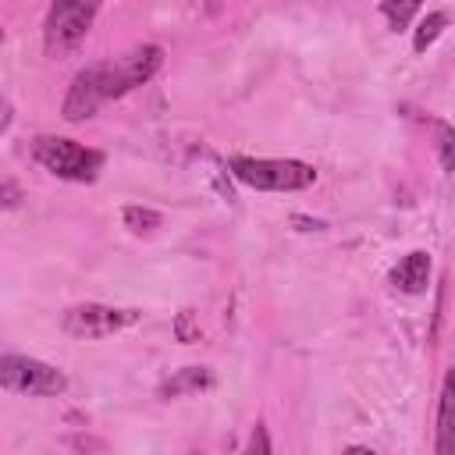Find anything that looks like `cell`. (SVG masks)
<instances>
[{
    "label": "cell",
    "instance_id": "1",
    "mask_svg": "<svg viewBox=\"0 0 455 455\" xmlns=\"http://www.w3.org/2000/svg\"><path fill=\"white\" fill-rule=\"evenodd\" d=\"M228 171L259 192H299L316 181V171L302 160H270V156H231Z\"/></svg>",
    "mask_w": 455,
    "mask_h": 455
},
{
    "label": "cell",
    "instance_id": "2",
    "mask_svg": "<svg viewBox=\"0 0 455 455\" xmlns=\"http://www.w3.org/2000/svg\"><path fill=\"white\" fill-rule=\"evenodd\" d=\"M32 156L50 174L68 178V181H92L100 174V167H103V153L100 149H85V146H78L71 139H60V135L32 139Z\"/></svg>",
    "mask_w": 455,
    "mask_h": 455
},
{
    "label": "cell",
    "instance_id": "3",
    "mask_svg": "<svg viewBox=\"0 0 455 455\" xmlns=\"http://www.w3.org/2000/svg\"><path fill=\"white\" fill-rule=\"evenodd\" d=\"M164 64V50L156 43H142V46H132L128 53L114 57V60H103L100 64V85H103V100H117L139 85H146Z\"/></svg>",
    "mask_w": 455,
    "mask_h": 455
},
{
    "label": "cell",
    "instance_id": "4",
    "mask_svg": "<svg viewBox=\"0 0 455 455\" xmlns=\"http://www.w3.org/2000/svg\"><path fill=\"white\" fill-rule=\"evenodd\" d=\"M0 384L18 395H60L68 387V377L43 359L7 352L0 359Z\"/></svg>",
    "mask_w": 455,
    "mask_h": 455
},
{
    "label": "cell",
    "instance_id": "5",
    "mask_svg": "<svg viewBox=\"0 0 455 455\" xmlns=\"http://www.w3.org/2000/svg\"><path fill=\"white\" fill-rule=\"evenodd\" d=\"M96 4H82V0H57L46 11V25H43V43L46 53H64L71 46H78L96 18Z\"/></svg>",
    "mask_w": 455,
    "mask_h": 455
},
{
    "label": "cell",
    "instance_id": "6",
    "mask_svg": "<svg viewBox=\"0 0 455 455\" xmlns=\"http://www.w3.org/2000/svg\"><path fill=\"white\" fill-rule=\"evenodd\" d=\"M142 309H121V306H100V302H82V306H71L64 316H60V327L71 334V338H107V334H117L132 323H139Z\"/></svg>",
    "mask_w": 455,
    "mask_h": 455
},
{
    "label": "cell",
    "instance_id": "7",
    "mask_svg": "<svg viewBox=\"0 0 455 455\" xmlns=\"http://www.w3.org/2000/svg\"><path fill=\"white\" fill-rule=\"evenodd\" d=\"M103 103V85H100V64H89L82 68L71 85H68V96H64V117L68 121H85L100 110Z\"/></svg>",
    "mask_w": 455,
    "mask_h": 455
},
{
    "label": "cell",
    "instance_id": "8",
    "mask_svg": "<svg viewBox=\"0 0 455 455\" xmlns=\"http://www.w3.org/2000/svg\"><path fill=\"white\" fill-rule=\"evenodd\" d=\"M434 455H455V366H451V370L444 373V380H441Z\"/></svg>",
    "mask_w": 455,
    "mask_h": 455
},
{
    "label": "cell",
    "instance_id": "9",
    "mask_svg": "<svg viewBox=\"0 0 455 455\" xmlns=\"http://www.w3.org/2000/svg\"><path fill=\"white\" fill-rule=\"evenodd\" d=\"M427 281H430V252L423 249H412L398 259V267L391 270V284L405 295H419L427 291Z\"/></svg>",
    "mask_w": 455,
    "mask_h": 455
},
{
    "label": "cell",
    "instance_id": "10",
    "mask_svg": "<svg viewBox=\"0 0 455 455\" xmlns=\"http://www.w3.org/2000/svg\"><path fill=\"white\" fill-rule=\"evenodd\" d=\"M206 387H213V373L206 366H185V370H178L174 377H167L160 384V398H178V395L206 391Z\"/></svg>",
    "mask_w": 455,
    "mask_h": 455
},
{
    "label": "cell",
    "instance_id": "11",
    "mask_svg": "<svg viewBox=\"0 0 455 455\" xmlns=\"http://www.w3.org/2000/svg\"><path fill=\"white\" fill-rule=\"evenodd\" d=\"M444 25H448V11H427V14L419 18L416 32H412V50H416V53H423L427 46H434V43H437V36L444 32Z\"/></svg>",
    "mask_w": 455,
    "mask_h": 455
},
{
    "label": "cell",
    "instance_id": "12",
    "mask_svg": "<svg viewBox=\"0 0 455 455\" xmlns=\"http://www.w3.org/2000/svg\"><path fill=\"white\" fill-rule=\"evenodd\" d=\"M434 142H437V160L444 174H455V128L448 121H430Z\"/></svg>",
    "mask_w": 455,
    "mask_h": 455
},
{
    "label": "cell",
    "instance_id": "13",
    "mask_svg": "<svg viewBox=\"0 0 455 455\" xmlns=\"http://www.w3.org/2000/svg\"><path fill=\"white\" fill-rule=\"evenodd\" d=\"M121 220H124V228H132L135 235H149V231L160 228V213L149 210V206H124V210H121Z\"/></svg>",
    "mask_w": 455,
    "mask_h": 455
},
{
    "label": "cell",
    "instance_id": "14",
    "mask_svg": "<svg viewBox=\"0 0 455 455\" xmlns=\"http://www.w3.org/2000/svg\"><path fill=\"white\" fill-rule=\"evenodd\" d=\"M380 14L391 21V28H405L419 14V4H391V0H384L380 4Z\"/></svg>",
    "mask_w": 455,
    "mask_h": 455
},
{
    "label": "cell",
    "instance_id": "15",
    "mask_svg": "<svg viewBox=\"0 0 455 455\" xmlns=\"http://www.w3.org/2000/svg\"><path fill=\"white\" fill-rule=\"evenodd\" d=\"M242 455H270V434H267V427H263V423H256V427H252L249 444H245V451H242Z\"/></svg>",
    "mask_w": 455,
    "mask_h": 455
},
{
    "label": "cell",
    "instance_id": "16",
    "mask_svg": "<svg viewBox=\"0 0 455 455\" xmlns=\"http://www.w3.org/2000/svg\"><path fill=\"white\" fill-rule=\"evenodd\" d=\"M18 185H14V178H4V210H14L18 206Z\"/></svg>",
    "mask_w": 455,
    "mask_h": 455
},
{
    "label": "cell",
    "instance_id": "17",
    "mask_svg": "<svg viewBox=\"0 0 455 455\" xmlns=\"http://www.w3.org/2000/svg\"><path fill=\"white\" fill-rule=\"evenodd\" d=\"M345 455H373V451H370V448H359V444H355V448H348Z\"/></svg>",
    "mask_w": 455,
    "mask_h": 455
}]
</instances>
